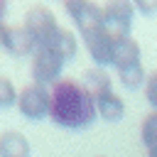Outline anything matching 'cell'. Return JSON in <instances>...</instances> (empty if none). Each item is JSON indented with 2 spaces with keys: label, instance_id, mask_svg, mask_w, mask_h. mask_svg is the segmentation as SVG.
Segmentation results:
<instances>
[{
  "label": "cell",
  "instance_id": "cell-17",
  "mask_svg": "<svg viewBox=\"0 0 157 157\" xmlns=\"http://www.w3.org/2000/svg\"><path fill=\"white\" fill-rule=\"evenodd\" d=\"M132 5H135V10L137 12H142V15H157V0H132Z\"/></svg>",
  "mask_w": 157,
  "mask_h": 157
},
{
  "label": "cell",
  "instance_id": "cell-2",
  "mask_svg": "<svg viewBox=\"0 0 157 157\" xmlns=\"http://www.w3.org/2000/svg\"><path fill=\"white\" fill-rule=\"evenodd\" d=\"M25 29L32 34L37 49L39 47H54L56 39H59V22L54 17V12L47 7V5H32L27 12H25Z\"/></svg>",
  "mask_w": 157,
  "mask_h": 157
},
{
  "label": "cell",
  "instance_id": "cell-15",
  "mask_svg": "<svg viewBox=\"0 0 157 157\" xmlns=\"http://www.w3.org/2000/svg\"><path fill=\"white\" fill-rule=\"evenodd\" d=\"M17 91L12 86V81L7 76H0V108H10V105H17Z\"/></svg>",
  "mask_w": 157,
  "mask_h": 157
},
{
  "label": "cell",
  "instance_id": "cell-3",
  "mask_svg": "<svg viewBox=\"0 0 157 157\" xmlns=\"http://www.w3.org/2000/svg\"><path fill=\"white\" fill-rule=\"evenodd\" d=\"M64 10L74 20L81 39H88V37L108 29L105 17H103V7H98L93 0H64Z\"/></svg>",
  "mask_w": 157,
  "mask_h": 157
},
{
  "label": "cell",
  "instance_id": "cell-14",
  "mask_svg": "<svg viewBox=\"0 0 157 157\" xmlns=\"http://www.w3.org/2000/svg\"><path fill=\"white\" fill-rule=\"evenodd\" d=\"M140 137H142V145L150 150V147H157V110L145 115L142 125H140Z\"/></svg>",
  "mask_w": 157,
  "mask_h": 157
},
{
  "label": "cell",
  "instance_id": "cell-13",
  "mask_svg": "<svg viewBox=\"0 0 157 157\" xmlns=\"http://www.w3.org/2000/svg\"><path fill=\"white\" fill-rule=\"evenodd\" d=\"M118 78H120V83H123L125 88L135 91V88L145 86V78H147V74H145L142 64H135V66H130V69H123V71H118Z\"/></svg>",
  "mask_w": 157,
  "mask_h": 157
},
{
  "label": "cell",
  "instance_id": "cell-18",
  "mask_svg": "<svg viewBox=\"0 0 157 157\" xmlns=\"http://www.w3.org/2000/svg\"><path fill=\"white\" fill-rule=\"evenodd\" d=\"M5 12H7V0H0V27L5 25L2 20H5Z\"/></svg>",
  "mask_w": 157,
  "mask_h": 157
},
{
  "label": "cell",
  "instance_id": "cell-19",
  "mask_svg": "<svg viewBox=\"0 0 157 157\" xmlns=\"http://www.w3.org/2000/svg\"><path fill=\"white\" fill-rule=\"evenodd\" d=\"M147 157H157V147H150L147 150Z\"/></svg>",
  "mask_w": 157,
  "mask_h": 157
},
{
  "label": "cell",
  "instance_id": "cell-4",
  "mask_svg": "<svg viewBox=\"0 0 157 157\" xmlns=\"http://www.w3.org/2000/svg\"><path fill=\"white\" fill-rule=\"evenodd\" d=\"M64 56L56 52V47H39L32 54V78L34 83H56L64 69Z\"/></svg>",
  "mask_w": 157,
  "mask_h": 157
},
{
  "label": "cell",
  "instance_id": "cell-5",
  "mask_svg": "<svg viewBox=\"0 0 157 157\" xmlns=\"http://www.w3.org/2000/svg\"><path fill=\"white\" fill-rule=\"evenodd\" d=\"M52 105V91L42 83H29L17 96V108L27 120H42L49 115Z\"/></svg>",
  "mask_w": 157,
  "mask_h": 157
},
{
  "label": "cell",
  "instance_id": "cell-10",
  "mask_svg": "<svg viewBox=\"0 0 157 157\" xmlns=\"http://www.w3.org/2000/svg\"><path fill=\"white\" fill-rule=\"evenodd\" d=\"M0 157H29V142L20 130L0 132Z\"/></svg>",
  "mask_w": 157,
  "mask_h": 157
},
{
  "label": "cell",
  "instance_id": "cell-8",
  "mask_svg": "<svg viewBox=\"0 0 157 157\" xmlns=\"http://www.w3.org/2000/svg\"><path fill=\"white\" fill-rule=\"evenodd\" d=\"M110 64L123 71V69H130L135 64H140V44L125 34V37H113V52H110Z\"/></svg>",
  "mask_w": 157,
  "mask_h": 157
},
{
  "label": "cell",
  "instance_id": "cell-9",
  "mask_svg": "<svg viewBox=\"0 0 157 157\" xmlns=\"http://www.w3.org/2000/svg\"><path fill=\"white\" fill-rule=\"evenodd\" d=\"M96 110L103 120L108 123H118L123 115H125V103L123 98L115 93V91H105L101 96H96Z\"/></svg>",
  "mask_w": 157,
  "mask_h": 157
},
{
  "label": "cell",
  "instance_id": "cell-1",
  "mask_svg": "<svg viewBox=\"0 0 157 157\" xmlns=\"http://www.w3.org/2000/svg\"><path fill=\"white\" fill-rule=\"evenodd\" d=\"M52 105H49V118L59 128L69 130H81L88 128L98 110H96V98L88 93V88L78 81L71 78H59L52 83Z\"/></svg>",
  "mask_w": 157,
  "mask_h": 157
},
{
  "label": "cell",
  "instance_id": "cell-6",
  "mask_svg": "<svg viewBox=\"0 0 157 157\" xmlns=\"http://www.w3.org/2000/svg\"><path fill=\"white\" fill-rule=\"evenodd\" d=\"M103 17H105V27L113 37H125L132 29L135 5H132V0H108L103 5Z\"/></svg>",
  "mask_w": 157,
  "mask_h": 157
},
{
  "label": "cell",
  "instance_id": "cell-16",
  "mask_svg": "<svg viewBox=\"0 0 157 157\" xmlns=\"http://www.w3.org/2000/svg\"><path fill=\"white\" fill-rule=\"evenodd\" d=\"M145 98H147V103L157 110V69L150 71L147 78H145Z\"/></svg>",
  "mask_w": 157,
  "mask_h": 157
},
{
  "label": "cell",
  "instance_id": "cell-7",
  "mask_svg": "<svg viewBox=\"0 0 157 157\" xmlns=\"http://www.w3.org/2000/svg\"><path fill=\"white\" fill-rule=\"evenodd\" d=\"M0 47L7 49L12 56H32L37 52V44L32 39V34L25 29V25L20 27H0Z\"/></svg>",
  "mask_w": 157,
  "mask_h": 157
},
{
  "label": "cell",
  "instance_id": "cell-11",
  "mask_svg": "<svg viewBox=\"0 0 157 157\" xmlns=\"http://www.w3.org/2000/svg\"><path fill=\"white\" fill-rule=\"evenodd\" d=\"M83 86L88 88V93H91L93 98L101 96V93H105V91H113L110 76H108V71L101 69V66H93V69H88V71L83 74Z\"/></svg>",
  "mask_w": 157,
  "mask_h": 157
},
{
  "label": "cell",
  "instance_id": "cell-12",
  "mask_svg": "<svg viewBox=\"0 0 157 157\" xmlns=\"http://www.w3.org/2000/svg\"><path fill=\"white\" fill-rule=\"evenodd\" d=\"M56 52L64 56V61H69V59H74L76 56V52H78V42H76V34L71 32V29H64L61 27V32H59V39H56Z\"/></svg>",
  "mask_w": 157,
  "mask_h": 157
}]
</instances>
